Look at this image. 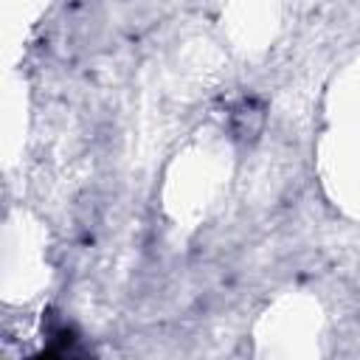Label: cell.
<instances>
[{
	"label": "cell",
	"instance_id": "obj_1",
	"mask_svg": "<svg viewBox=\"0 0 360 360\" xmlns=\"http://www.w3.org/2000/svg\"><path fill=\"white\" fill-rule=\"evenodd\" d=\"M68 335H62L39 360H76V354H73V349H70V340H65Z\"/></svg>",
	"mask_w": 360,
	"mask_h": 360
}]
</instances>
